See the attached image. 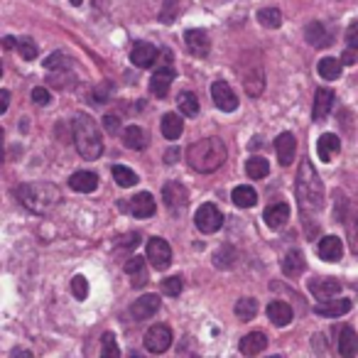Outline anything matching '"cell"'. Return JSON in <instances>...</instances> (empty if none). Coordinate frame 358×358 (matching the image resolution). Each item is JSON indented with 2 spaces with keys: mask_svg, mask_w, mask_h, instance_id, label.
Returning <instances> with one entry per match:
<instances>
[{
  "mask_svg": "<svg viewBox=\"0 0 358 358\" xmlns=\"http://www.w3.org/2000/svg\"><path fill=\"white\" fill-rule=\"evenodd\" d=\"M294 194H297L299 211L304 216L314 214L324 206V185L309 159H302V164H299L297 179H294Z\"/></svg>",
  "mask_w": 358,
  "mask_h": 358,
  "instance_id": "6da1fadb",
  "label": "cell"
},
{
  "mask_svg": "<svg viewBox=\"0 0 358 358\" xmlns=\"http://www.w3.org/2000/svg\"><path fill=\"white\" fill-rule=\"evenodd\" d=\"M229 152H226V145L221 138H204V140H196L187 148V162L194 172L201 174H209L216 172L221 164L226 162Z\"/></svg>",
  "mask_w": 358,
  "mask_h": 358,
  "instance_id": "7a4b0ae2",
  "label": "cell"
},
{
  "mask_svg": "<svg viewBox=\"0 0 358 358\" xmlns=\"http://www.w3.org/2000/svg\"><path fill=\"white\" fill-rule=\"evenodd\" d=\"M74 145L84 159H99L103 155V140L91 115L81 113L74 118Z\"/></svg>",
  "mask_w": 358,
  "mask_h": 358,
  "instance_id": "3957f363",
  "label": "cell"
},
{
  "mask_svg": "<svg viewBox=\"0 0 358 358\" xmlns=\"http://www.w3.org/2000/svg\"><path fill=\"white\" fill-rule=\"evenodd\" d=\"M20 201L35 214H50L57 204H59L62 194L55 185H47V182H35V185H22L17 189Z\"/></svg>",
  "mask_w": 358,
  "mask_h": 358,
  "instance_id": "277c9868",
  "label": "cell"
},
{
  "mask_svg": "<svg viewBox=\"0 0 358 358\" xmlns=\"http://www.w3.org/2000/svg\"><path fill=\"white\" fill-rule=\"evenodd\" d=\"M196 229L201 231V234H216V231L224 226V214H221V209L216 204H201L199 211H196Z\"/></svg>",
  "mask_w": 358,
  "mask_h": 358,
  "instance_id": "5b68a950",
  "label": "cell"
},
{
  "mask_svg": "<svg viewBox=\"0 0 358 358\" xmlns=\"http://www.w3.org/2000/svg\"><path fill=\"white\" fill-rule=\"evenodd\" d=\"M211 99H214V106L224 113H234L238 108V96L234 94V89L229 86V81L219 79L211 84Z\"/></svg>",
  "mask_w": 358,
  "mask_h": 358,
  "instance_id": "8992f818",
  "label": "cell"
},
{
  "mask_svg": "<svg viewBox=\"0 0 358 358\" xmlns=\"http://www.w3.org/2000/svg\"><path fill=\"white\" fill-rule=\"evenodd\" d=\"M172 346V329L167 324H155L145 334V348L152 353H164Z\"/></svg>",
  "mask_w": 358,
  "mask_h": 358,
  "instance_id": "52a82bcc",
  "label": "cell"
},
{
  "mask_svg": "<svg viewBox=\"0 0 358 358\" xmlns=\"http://www.w3.org/2000/svg\"><path fill=\"white\" fill-rule=\"evenodd\" d=\"M145 258H150L155 270H167L172 265V248H169V243L164 238H150Z\"/></svg>",
  "mask_w": 358,
  "mask_h": 358,
  "instance_id": "ba28073f",
  "label": "cell"
},
{
  "mask_svg": "<svg viewBox=\"0 0 358 358\" xmlns=\"http://www.w3.org/2000/svg\"><path fill=\"white\" fill-rule=\"evenodd\" d=\"M304 40L314 47V50H327L334 45V30L324 22H309L304 27Z\"/></svg>",
  "mask_w": 358,
  "mask_h": 358,
  "instance_id": "9c48e42d",
  "label": "cell"
},
{
  "mask_svg": "<svg viewBox=\"0 0 358 358\" xmlns=\"http://www.w3.org/2000/svg\"><path fill=\"white\" fill-rule=\"evenodd\" d=\"M162 199L167 204V209H185L187 201H189V192H187L185 185H179V182H169L164 185L162 189Z\"/></svg>",
  "mask_w": 358,
  "mask_h": 358,
  "instance_id": "30bf717a",
  "label": "cell"
},
{
  "mask_svg": "<svg viewBox=\"0 0 358 358\" xmlns=\"http://www.w3.org/2000/svg\"><path fill=\"white\" fill-rule=\"evenodd\" d=\"M157 309H159L157 294H143V297H138V302H133V307H130V317H133L135 322H145V319L155 317Z\"/></svg>",
  "mask_w": 358,
  "mask_h": 358,
  "instance_id": "8fae6325",
  "label": "cell"
},
{
  "mask_svg": "<svg viewBox=\"0 0 358 358\" xmlns=\"http://www.w3.org/2000/svg\"><path fill=\"white\" fill-rule=\"evenodd\" d=\"M275 152H278V159L282 167H289L294 162V152H297V140H294L292 133H280L278 140H275Z\"/></svg>",
  "mask_w": 358,
  "mask_h": 358,
  "instance_id": "7c38bea8",
  "label": "cell"
},
{
  "mask_svg": "<svg viewBox=\"0 0 358 358\" xmlns=\"http://www.w3.org/2000/svg\"><path fill=\"white\" fill-rule=\"evenodd\" d=\"M309 292L317 299H322V302H327V299H334V294L341 292V282L334 278H314L309 282Z\"/></svg>",
  "mask_w": 358,
  "mask_h": 358,
  "instance_id": "4fadbf2b",
  "label": "cell"
},
{
  "mask_svg": "<svg viewBox=\"0 0 358 358\" xmlns=\"http://www.w3.org/2000/svg\"><path fill=\"white\" fill-rule=\"evenodd\" d=\"M157 47L150 45V42H138V45L133 47V52H130V62H133L138 69H148V66L155 64V59H157Z\"/></svg>",
  "mask_w": 358,
  "mask_h": 358,
  "instance_id": "5bb4252c",
  "label": "cell"
},
{
  "mask_svg": "<svg viewBox=\"0 0 358 358\" xmlns=\"http://www.w3.org/2000/svg\"><path fill=\"white\" fill-rule=\"evenodd\" d=\"M351 307H353L351 299L334 297V299H327V302H319L317 307H314V314H317V317H343Z\"/></svg>",
  "mask_w": 358,
  "mask_h": 358,
  "instance_id": "9a60e30c",
  "label": "cell"
},
{
  "mask_svg": "<svg viewBox=\"0 0 358 358\" xmlns=\"http://www.w3.org/2000/svg\"><path fill=\"white\" fill-rule=\"evenodd\" d=\"M317 253H319V258L327 260V263H338V260L343 258L341 238H336V236H324V238L319 241Z\"/></svg>",
  "mask_w": 358,
  "mask_h": 358,
  "instance_id": "2e32d148",
  "label": "cell"
},
{
  "mask_svg": "<svg viewBox=\"0 0 358 358\" xmlns=\"http://www.w3.org/2000/svg\"><path fill=\"white\" fill-rule=\"evenodd\" d=\"M174 76L177 74H174L172 66H159V69L152 74V79H150V91H152L157 99H164L167 91H169V86H172Z\"/></svg>",
  "mask_w": 358,
  "mask_h": 358,
  "instance_id": "e0dca14e",
  "label": "cell"
},
{
  "mask_svg": "<svg viewBox=\"0 0 358 358\" xmlns=\"http://www.w3.org/2000/svg\"><path fill=\"white\" fill-rule=\"evenodd\" d=\"M128 209L133 211V216H138V219H150V216L157 211V204H155L150 192H140V194H135L133 199H130Z\"/></svg>",
  "mask_w": 358,
  "mask_h": 358,
  "instance_id": "ac0fdd59",
  "label": "cell"
},
{
  "mask_svg": "<svg viewBox=\"0 0 358 358\" xmlns=\"http://www.w3.org/2000/svg\"><path fill=\"white\" fill-rule=\"evenodd\" d=\"M69 187L74 192H79V194H91V192H96V187H99V174L89 172V169L74 172L69 179Z\"/></svg>",
  "mask_w": 358,
  "mask_h": 358,
  "instance_id": "d6986e66",
  "label": "cell"
},
{
  "mask_svg": "<svg viewBox=\"0 0 358 358\" xmlns=\"http://www.w3.org/2000/svg\"><path fill=\"white\" fill-rule=\"evenodd\" d=\"M338 152H341V140H338V135L324 133L322 138L317 140V155L322 162H331Z\"/></svg>",
  "mask_w": 358,
  "mask_h": 358,
  "instance_id": "ffe728a7",
  "label": "cell"
},
{
  "mask_svg": "<svg viewBox=\"0 0 358 358\" xmlns=\"http://www.w3.org/2000/svg\"><path fill=\"white\" fill-rule=\"evenodd\" d=\"M336 346H338V353H341L343 358H356V353H358V336H356V331H353L351 327H346V324H343V327L338 329Z\"/></svg>",
  "mask_w": 358,
  "mask_h": 358,
  "instance_id": "44dd1931",
  "label": "cell"
},
{
  "mask_svg": "<svg viewBox=\"0 0 358 358\" xmlns=\"http://www.w3.org/2000/svg\"><path fill=\"white\" fill-rule=\"evenodd\" d=\"M238 348L243 356H258V353H263L268 348V336L263 331H250L241 338Z\"/></svg>",
  "mask_w": 358,
  "mask_h": 358,
  "instance_id": "7402d4cb",
  "label": "cell"
},
{
  "mask_svg": "<svg viewBox=\"0 0 358 358\" xmlns=\"http://www.w3.org/2000/svg\"><path fill=\"white\" fill-rule=\"evenodd\" d=\"M185 45L194 57H206V55H209V50H211L209 37H206L204 30H187L185 32Z\"/></svg>",
  "mask_w": 358,
  "mask_h": 358,
  "instance_id": "603a6c76",
  "label": "cell"
},
{
  "mask_svg": "<svg viewBox=\"0 0 358 358\" xmlns=\"http://www.w3.org/2000/svg\"><path fill=\"white\" fill-rule=\"evenodd\" d=\"M289 214H292L289 204H285V201H278V204H270L268 209H265L263 219H265V224H268L270 229H282V226L287 224Z\"/></svg>",
  "mask_w": 358,
  "mask_h": 358,
  "instance_id": "cb8c5ba5",
  "label": "cell"
},
{
  "mask_svg": "<svg viewBox=\"0 0 358 358\" xmlns=\"http://www.w3.org/2000/svg\"><path fill=\"white\" fill-rule=\"evenodd\" d=\"M334 91H329V89H319L317 94H314V108H312V115H314V120L317 123H322L324 118H327L329 113H331V108H334Z\"/></svg>",
  "mask_w": 358,
  "mask_h": 358,
  "instance_id": "d4e9b609",
  "label": "cell"
},
{
  "mask_svg": "<svg viewBox=\"0 0 358 358\" xmlns=\"http://www.w3.org/2000/svg\"><path fill=\"white\" fill-rule=\"evenodd\" d=\"M268 317L270 322L275 324V327H287L289 322H292V307H289L287 302H280V299H275V302L268 304Z\"/></svg>",
  "mask_w": 358,
  "mask_h": 358,
  "instance_id": "484cf974",
  "label": "cell"
},
{
  "mask_svg": "<svg viewBox=\"0 0 358 358\" xmlns=\"http://www.w3.org/2000/svg\"><path fill=\"white\" fill-rule=\"evenodd\" d=\"M159 130L167 140H179L182 130H185V120L179 118L177 113H164L162 115V123H159Z\"/></svg>",
  "mask_w": 358,
  "mask_h": 358,
  "instance_id": "4316f807",
  "label": "cell"
},
{
  "mask_svg": "<svg viewBox=\"0 0 358 358\" xmlns=\"http://www.w3.org/2000/svg\"><path fill=\"white\" fill-rule=\"evenodd\" d=\"M123 143L130 150H145L148 148V133H145L140 125H128L123 130Z\"/></svg>",
  "mask_w": 358,
  "mask_h": 358,
  "instance_id": "83f0119b",
  "label": "cell"
},
{
  "mask_svg": "<svg viewBox=\"0 0 358 358\" xmlns=\"http://www.w3.org/2000/svg\"><path fill=\"white\" fill-rule=\"evenodd\" d=\"M304 268H307V263H304V258H302L299 250H289V253L282 258V270H285V275H289V278L302 275Z\"/></svg>",
  "mask_w": 358,
  "mask_h": 358,
  "instance_id": "f1b7e54d",
  "label": "cell"
},
{
  "mask_svg": "<svg viewBox=\"0 0 358 358\" xmlns=\"http://www.w3.org/2000/svg\"><path fill=\"white\" fill-rule=\"evenodd\" d=\"M231 201H234L236 206H241V209H250V206H255V201H258V194H255L253 187L243 185V187H236L234 194H231Z\"/></svg>",
  "mask_w": 358,
  "mask_h": 358,
  "instance_id": "f546056e",
  "label": "cell"
},
{
  "mask_svg": "<svg viewBox=\"0 0 358 358\" xmlns=\"http://www.w3.org/2000/svg\"><path fill=\"white\" fill-rule=\"evenodd\" d=\"M341 66H343L341 59H334V57H324V59L317 64V71H319V76H322V79L334 81V79H338V76H341Z\"/></svg>",
  "mask_w": 358,
  "mask_h": 358,
  "instance_id": "4dcf8cb0",
  "label": "cell"
},
{
  "mask_svg": "<svg viewBox=\"0 0 358 358\" xmlns=\"http://www.w3.org/2000/svg\"><path fill=\"white\" fill-rule=\"evenodd\" d=\"M255 314H258V299L241 297L238 302H236V317H238L241 322H250V319H255Z\"/></svg>",
  "mask_w": 358,
  "mask_h": 358,
  "instance_id": "1f68e13d",
  "label": "cell"
},
{
  "mask_svg": "<svg viewBox=\"0 0 358 358\" xmlns=\"http://www.w3.org/2000/svg\"><path fill=\"white\" fill-rule=\"evenodd\" d=\"M177 103H179V110H182L187 118H194V115L199 113V99H196V94H192V91H182Z\"/></svg>",
  "mask_w": 358,
  "mask_h": 358,
  "instance_id": "d6a6232c",
  "label": "cell"
},
{
  "mask_svg": "<svg viewBox=\"0 0 358 358\" xmlns=\"http://www.w3.org/2000/svg\"><path fill=\"white\" fill-rule=\"evenodd\" d=\"M110 172H113V179L118 187H125V189H128V187L138 185V174H135L130 167H125V164H115Z\"/></svg>",
  "mask_w": 358,
  "mask_h": 358,
  "instance_id": "836d02e7",
  "label": "cell"
},
{
  "mask_svg": "<svg viewBox=\"0 0 358 358\" xmlns=\"http://www.w3.org/2000/svg\"><path fill=\"white\" fill-rule=\"evenodd\" d=\"M270 172V164L265 157H250L248 162H245V174H248L250 179H265Z\"/></svg>",
  "mask_w": 358,
  "mask_h": 358,
  "instance_id": "e575fe53",
  "label": "cell"
},
{
  "mask_svg": "<svg viewBox=\"0 0 358 358\" xmlns=\"http://www.w3.org/2000/svg\"><path fill=\"white\" fill-rule=\"evenodd\" d=\"M258 22L263 27H270V30H278V27L282 25V13H280L278 8H263V10L258 13Z\"/></svg>",
  "mask_w": 358,
  "mask_h": 358,
  "instance_id": "d590c367",
  "label": "cell"
},
{
  "mask_svg": "<svg viewBox=\"0 0 358 358\" xmlns=\"http://www.w3.org/2000/svg\"><path fill=\"white\" fill-rule=\"evenodd\" d=\"M125 273L133 275V285H145V258L140 255H133V258L125 263Z\"/></svg>",
  "mask_w": 358,
  "mask_h": 358,
  "instance_id": "8d00e7d4",
  "label": "cell"
},
{
  "mask_svg": "<svg viewBox=\"0 0 358 358\" xmlns=\"http://www.w3.org/2000/svg\"><path fill=\"white\" fill-rule=\"evenodd\" d=\"M101 358H120V348H118V341L110 331H106L101 336Z\"/></svg>",
  "mask_w": 358,
  "mask_h": 358,
  "instance_id": "74e56055",
  "label": "cell"
},
{
  "mask_svg": "<svg viewBox=\"0 0 358 358\" xmlns=\"http://www.w3.org/2000/svg\"><path fill=\"white\" fill-rule=\"evenodd\" d=\"M182 287H185V280L179 278V275H172V278L162 280V292L167 294V297H179Z\"/></svg>",
  "mask_w": 358,
  "mask_h": 358,
  "instance_id": "f35d334b",
  "label": "cell"
},
{
  "mask_svg": "<svg viewBox=\"0 0 358 358\" xmlns=\"http://www.w3.org/2000/svg\"><path fill=\"white\" fill-rule=\"evenodd\" d=\"M71 289H74V297L79 299V302H84V299L89 297V282H86L84 275H76V278L71 280Z\"/></svg>",
  "mask_w": 358,
  "mask_h": 358,
  "instance_id": "ab89813d",
  "label": "cell"
},
{
  "mask_svg": "<svg viewBox=\"0 0 358 358\" xmlns=\"http://www.w3.org/2000/svg\"><path fill=\"white\" fill-rule=\"evenodd\" d=\"M17 50H20V57L27 62H32L37 57V45L30 40V37H22L20 42H17Z\"/></svg>",
  "mask_w": 358,
  "mask_h": 358,
  "instance_id": "60d3db41",
  "label": "cell"
},
{
  "mask_svg": "<svg viewBox=\"0 0 358 358\" xmlns=\"http://www.w3.org/2000/svg\"><path fill=\"white\" fill-rule=\"evenodd\" d=\"M177 3H179V0H164V8H162V13H159V20L169 25V22L177 17V10H179Z\"/></svg>",
  "mask_w": 358,
  "mask_h": 358,
  "instance_id": "b9f144b4",
  "label": "cell"
},
{
  "mask_svg": "<svg viewBox=\"0 0 358 358\" xmlns=\"http://www.w3.org/2000/svg\"><path fill=\"white\" fill-rule=\"evenodd\" d=\"M66 64H69V59H66L62 52H55V55H52L50 59L45 62L47 69H59V66H66Z\"/></svg>",
  "mask_w": 358,
  "mask_h": 358,
  "instance_id": "7bdbcfd3",
  "label": "cell"
},
{
  "mask_svg": "<svg viewBox=\"0 0 358 358\" xmlns=\"http://www.w3.org/2000/svg\"><path fill=\"white\" fill-rule=\"evenodd\" d=\"M231 263H234V250H231V248H224L214 258V265H219V268H229Z\"/></svg>",
  "mask_w": 358,
  "mask_h": 358,
  "instance_id": "ee69618b",
  "label": "cell"
},
{
  "mask_svg": "<svg viewBox=\"0 0 358 358\" xmlns=\"http://www.w3.org/2000/svg\"><path fill=\"white\" fill-rule=\"evenodd\" d=\"M346 42H348V47H351V50H358V20L348 25V30H346Z\"/></svg>",
  "mask_w": 358,
  "mask_h": 358,
  "instance_id": "f6af8a7d",
  "label": "cell"
},
{
  "mask_svg": "<svg viewBox=\"0 0 358 358\" xmlns=\"http://www.w3.org/2000/svg\"><path fill=\"white\" fill-rule=\"evenodd\" d=\"M32 101H35L37 106H47L50 103V91L37 86V89H32Z\"/></svg>",
  "mask_w": 358,
  "mask_h": 358,
  "instance_id": "bcb514c9",
  "label": "cell"
},
{
  "mask_svg": "<svg viewBox=\"0 0 358 358\" xmlns=\"http://www.w3.org/2000/svg\"><path fill=\"white\" fill-rule=\"evenodd\" d=\"M140 234H125V236H120L118 238V245L120 248H133V245H138L140 243Z\"/></svg>",
  "mask_w": 358,
  "mask_h": 358,
  "instance_id": "7dc6e473",
  "label": "cell"
},
{
  "mask_svg": "<svg viewBox=\"0 0 358 358\" xmlns=\"http://www.w3.org/2000/svg\"><path fill=\"white\" fill-rule=\"evenodd\" d=\"M103 128L108 130L110 135H115L120 130V118H115V115H106V118H103Z\"/></svg>",
  "mask_w": 358,
  "mask_h": 358,
  "instance_id": "c3c4849f",
  "label": "cell"
},
{
  "mask_svg": "<svg viewBox=\"0 0 358 358\" xmlns=\"http://www.w3.org/2000/svg\"><path fill=\"white\" fill-rule=\"evenodd\" d=\"M8 106H10V91L3 89V91H0V113H6Z\"/></svg>",
  "mask_w": 358,
  "mask_h": 358,
  "instance_id": "681fc988",
  "label": "cell"
},
{
  "mask_svg": "<svg viewBox=\"0 0 358 358\" xmlns=\"http://www.w3.org/2000/svg\"><path fill=\"white\" fill-rule=\"evenodd\" d=\"M356 59H358V50H351V47H348V50L343 52V57H341L343 64H356Z\"/></svg>",
  "mask_w": 358,
  "mask_h": 358,
  "instance_id": "f907efd6",
  "label": "cell"
},
{
  "mask_svg": "<svg viewBox=\"0 0 358 358\" xmlns=\"http://www.w3.org/2000/svg\"><path fill=\"white\" fill-rule=\"evenodd\" d=\"M179 159V148H169L167 152H164V162L167 164H174Z\"/></svg>",
  "mask_w": 358,
  "mask_h": 358,
  "instance_id": "816d5d0a",
  "label": "cell"
},
{
  "mask_svg": "<svg viewBox=\"0 0 358 358\" xmlns=\"http://www.w3.org/2000/svg\"><path fill=\"white\" fill-rule=\"evenodd\" d=\"M10 358H32V353H30V351H25V348H15Z\"/></svg>",
  "mask_w": 358,
  "mask_h": 358,
  "instance_id": "f5cc1de1",
  "label": "cell"
},
{
  "mask_svg": "<svg viewBox=\"0 0 358 358\" xmlns=\"http://www.w3.org/2000/svg\"><path fill=\"white\" fill-rule=\"evenodd\" d=\"M3 47H6V50H13V47H15V40H13V37H6V40H3Z\"/></svg>",
  "mask_w": 358,
  "mask_h": 358,
  "instance_id": "db71d44e",
  "label": "cell"
},
{
  "mask_svg": "<svg viewBox=\"0 0 358 358\" xmlns=\"http://www.w3.org/2000/svg\"><path fill=\"white\" fill-rule=\"evenodd\" d=\"M128 358H143V356H140L138 351H130V353H128Z\"/></svg>",
  "mask_w": 358,
  "mask_h": 358,
  "instance_id": "11a10c76",
  "label": "cell"
},
{
  "mask_svg": "<svg viewBox=\"0 0 358 358\" xmlns=\"http://www.w3.org/2000/svg\"><path fill=\"white\" fill-rule=\"evenodd\" d=\"M71 3H74V6H79V3H81V0H71Z\"/></svg>",
  "mask_w": 358,
  "mask_h": 358,
  "instance_id": "9f6ffc18",
  "label": "cell"
},
{
  "mask_svg": "<svg viewBox=\"0 0 358 358\" xmlns=\"http://www.w3.org/2000/svg\"><path fill=\"white\" fill-rule=\"evenodd\" d=\"M268 358H280V356H268Z\"/></svg>",
  "mask_w": 358,
  "mask_h": 358,
  "instance_id": "6f0895ef",
  "label": "cell"
}]
</instances>
